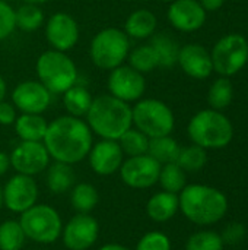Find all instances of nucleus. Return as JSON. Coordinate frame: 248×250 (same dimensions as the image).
<instances>
[{
	"label": "nucleus",
	"mask_w": 248,
	"mask_h": 250,
	"mask_svg": "<svg viewBox=\"0 0 248 250\" xmlns=\"http://www.w3.org/2000/svg\"><path fill=\"white\" fill-rule=\"evenodd\" d=\"M3 207V189H1V186H0V208Z\"/></svg>",
	"instance_id": "a18cd8bd"
},
{
	"label": "nucleus",
	"mask_w": 248,
	"mask_h": 250,
	"mask_svg": "<svg viewBox=\"0 0 248 250\" xmlns=\"http://www.w3.org/2000/svg\"><path fill=\"white\" fill-rule=\"evenodd\" d=\"M38 81L51 92L61 95L69 88L77 83V67L67 53L57 50H45L39 54L35 63Z\"/></svg>",
	"instance_id": "39448f33"
},
{
	"label": "nucleus",
	"mask_w": 248,
	"mask_h": 250,
	"mask_svg": "<svg viewBox=\"0 0 248 250\" xmlns=\"http://www.w3.org/2000/svg\"><path fill=\"white\" fill-rule=\"evenodd\" d=\"M47 188L54 193H66L75 185V171L70 164L54 161L47 167Z\"/></svg>",
	"instance_id": "b1692460"
},
{
	"label": "nucleus",
	"mask_w": 248,
	"mask_h": 250,
	"mask_svg": "<svg viewBox=\"0 0 248 250\" xmlns=\"http://www.w3.org/2000/svg\"><path fill=\"white\" fill-rule=\"evenodd\" d=\"M127 62H129V66H132L134 70L140 72L142 75L151 73L152 70L159 67L158 56L149 42L137 45L133 50H130L127 56Z\"/></svg>",
	"instance_id": "cd10ccee"
},
{
	"label": "nucleus",
	"mask_w": 248,
	"mask_h": 250,
	"mask_svg": "<svg viewBox=\"0 0 248 250\" xmlns=\"http://www.w3.org/2000/svg\"><path fill=\"white\" fill-rule=\"evenodd\" d=\"M213 72L229 78L244 69L248 62V41L241 34H228L218 40L210 51Z\"/></svg>",
	"instance_id": "1a4fd4ad"
},
{
	"label": "nucleus",
	"mask_w": 248,
	"mask_h": 250,
	"mask_svg": "<svg viewBox=\"0 0 248 250\" xmlns=\"http://www.w3.org/2000/svg\"><path fill=\"white\" fill-rule=\"evenodd\" d=\"M99 196L95 186L91 183L75 185L70 193V202L77 214H89L98 205Z\"/></svg>",
	"instance_id": "c85d7f7f"
},
{
	"label": "nucleus",
	"mask_w": 248,
	"mask_h": 250,
	"mask_svg": "<svg viewBox=\"0 0 248 250\" xmlns=\"http://www.w3.org/2000/svg\"><path fill=\"white\" fill-rule=\"evenodd\" d=\"M133 127L139 129L149 139L168 136L175 126V117L168 104L156 98H140L132 105Z\"/></svg>",
	"instance_id": "0eeeda50"
},
{
	"label": "nucleus",
	"mask_w": 248,
	"mask_h": 250,
	"mask_svg": "<svg viewBox=\"0 0 248 250\" xmlns=\"http://www.w3.org/2000/svg\"><path fill=\"white\" fill-rule=\"evenodd\" d=\"M16 29L15 9L9 1H0V41L9 38Z\"/></svg>",
	"instance_id": "e433bc0d"
},
{
	"label": "nucleus",
	"mask_w": 248,
	"mask_h": 250,
	"mask_svg": "<svg viewBox=\"0 0 248 250\" xmlns=\"http://www.w3.org/2000/svg\"><path fill=\"white\" fill-rule=\"evenodd\" d=\"M232 98H234V86L229 78L222 76L210 85L208 94V103L210 108L221 111L232 103Z\"/></svg>",
	"instance_id": "c756f323"
},
{
	"label": "nucleus",
	"mask_w": 248,
	"mask_h": 250,
	"mask_svg": "<svg viewBox=\"0 0 248 250\" xmlns=\"http://www.w3.org/2000/svg\"><path fill=\"white\" fill-rule=\"evenodd\" d=\"M134 250H171V242L167 234L161 231H151L137 242Z\"/></svg>",
	"instance_id": "c9c22d12"
},
{
	"label": "nucleus",
	"mask_w": 248,
	"mask_h": 250,
	"mask_svg": "<svg viewBox=\"0 0 248 250\" xmlns=\"http://www.w3.org/2000/svg\"><path fill=\"white\" fill-rule=\"evenodd\" d=\"M130 53V38L115 26L98 31L89 44V59L101 70H113L127 60Z\"/></svg>",
	"instance_id": "423d86ee"
},
{
	"label": "nucleus",
	"mask_w": 248,
	"mask_h": 250,
	"mask_svg": "<svg viewBox=\"0 0 248 250\" xmlns=\"http://www.w3.org/2000/svg\"><path fill=\"white\" fill-rule=\"evenodd\" d=\"M61 97H63V105L67 114L73 117H79V119H83L88 114L89 107L94 100L89 89L80 83H76L72 88H69L66 92L61 94Z\"/></svg>",
	"instance_id": "5701e85b"
},
{
	"label": "nucleus",
	"mask_w": 248,
	"mask_h": 250,
	"mask_svg": "<svg viewBox=\"0 0 248 250\" xmlns=\"http://www.w3.org/2000/svg\"><path fill=\"white\" fill-rule=\"evenodd\" d=\"M15 22L18 29L23 32H34L44 26L45 15L39 4L23 1V4L15 9Z\"/></svg>",
	"instance_id": "a878e982"
},
{
	"label": "nucleus",
	"mask_w": 248,
	"mask_h": 250,
	"mask_svg": "<svg viewBox=\"0 0 248 250\" xmlns=\"http://www.w3.org/2000/svg\"><path fill=\"white\" fill-rule=\"evenodd\" d=\"M10 166L16 173L31 176L42 173L50 166V155L42 142L20 141L9 155Z\"/></svg>",
	"instance_id": "ddd939ff"
},
{
	"label": "nucleus",
	"mask_w": 248,
	"mask_h": 250,
	"mask_svg": "<svg viewBox=\"0 0 248 250\" xmlns=\"http://www.w3.org/2000/svg\"><path fill=\"white\" fill-rule=\"evenodd\" d=\"M92 171L98 176H111L117 173L124 161V154L117 141L101 139L95 142L88 154Z\"/></svg>",
	"instance_id": "a211bd4d"
},
{
	"label": "nucleus",
	"mask_w": 248,
	"mask_h": 250,
	"mask_svg": "<svg viewBox=\"0 0 248 250\" xmlns=\"http://www.w3.org/2000/svg\"><path fill=\"white\" fill-rule=\"evenodd\" d=\"M180 209L178 195L170 192H158L152 195L146 204V214L155 223H167L175 217Z\"/></svg>",
	"instance_id": "412c9836"
},
{
	"label": "nucleus",
	"mask_w": 248,
	"mask_h": 250,
	"mask_svg": "<svg viewBox=\"0 0 248 250\" xmlns=\"http://www.w3.org/2000/svg\"><path fill=\"white\" fill-rule=\"evenodd\" d=\"M38 199V186L34 177L16 173L3 188V205L16 214L32 208Z\"/></svg>",
	"instance_id": "4468645a"
},
{
	"label": "nucleus",
	"mask_w": 248,
	"mask_h": 250,
	"mask_svg": "<svg viewBox=\"0 0 248 250\" xmlns=\"http://www.w3.org/2000/svg\"><path fill=\"white\" fill-rule=\"evenodd\" d=\"M0 1H10V0H0Z\"/></svg>",
	"instance_id": "de8ad7c7"
},
{
	"label": "nucleus",
	"mask_w": 248,
	"mask_h": 250,
	"mask_svg": "<svg viewBox=\"0 0 248 250\" xmlns=\"http://www.w3.org/2000/svg\"><path fill=\"white\" fill-rule=\"evenodd\" d=\"M158 28V19L149 9L133 10L124 22L123 31L130 40H149Z\"/></svg>",
	"instance_id": "aec40b11"
},
{
	"label": "nucleus",
	"mask_w": 248,
	"mask_h": 250,
	"mask_svg": "<svg viewBox=\"0 0 248 250\" xmlns=\"http://www.w3.org/2000/svg\"><path fill=\"white\" fill-rule=\"evenodd\" d=\"M180 149L181 146L178 145V142L174 138H171V135H168V136L149 139L148 154L153 160H156L161 166H164V164L175 163L178 158Z\"/></svg>",
	"instance_id": "bb28decb"
},
{
	"label": "nucleus",
	"mask_w": 248,
	"mask_h": 250,
	"mask_svg": "<svg viewBox=\"0 0 248 250\" xmlns=\"http://www.w3.org/2000/svg\"><path fill=\"white\" fill-rule=\"evenodd\" d=\"M99 250H130L129 248L123 246V245H117V243H108L104 245L102 248H99Z\"/></svg>",
	"instance_id": "37998d69"
},
{
	"label": "nucleus",
	"mask_w": 248,
	"mask_h": 250,
	"mask_svg": "<svg viewBox=\"0 0 248 250\" xmlns=\"http://www.w3.org/2000/svg\"><path fill=\"white\" fill-rule=\"evenodd\" d=\"M13 126L20 141L42 142L48 127V122L42 117V114L20 113V116L16 117Z\"/></svg>",
	"instance_id": "4be33fe9"
},
{
	"label": "nucleus",
	"mask_w": 248,
	"mask_h": 250,
	"mask_svg": "<svg viewBox=\"0 0 248 250\" xmlns=\"http://www.w3.org/2000/svg\"><path fill=\"white\" fill-rule=\"evenodd\" d=\"M183 215L197 226H212L221 221L228 211L227 196L210 186L189 185L178 196Z\"/></svg>",
	"instance_id": "7ed1b4c3"
},
{
	"label": "nucleus",
	"mask_w": 248,
	"mask_h": 250,
	"mask_svg": "<svg viewBox=\"0 0 248 250\" xmlns=\"http://www.w3.org/2000/svg\"><path fill=\"white\" fill-rule=\"evenodd\" d=\"M42 144L50 158L73 166L88 157L94 133L83 119L64 114L48 123Z\"/></svg>",
	"instance_id": "f257e3e1"
},
{
	"label": "nucleus",
	"mask_w": 248,
	"mask_h": 250,
	"mask_svg": "<svg viewBox=\"0 0 248 250\" xmlns=\"http://www.w3.org/2000/svg\"><path fill=\"white\" fill-rule=\"evenodd\" d=\"M186 250H224V240L215 231H197L189 237Z\"/></svg>",
	"instance_id": "f704fd0d"
},
{
	"label": "nucleus",
	"mask_w": 248,
	"mask_h": 250,
	"mask_svg": "<svg viewBox=\"0 0 248 250\" xmlns=\"http://www.w3.org/2000/svg\"><path fill=\"white\" fill-rule=\"evenodd\" d=\"M6 94H7V83H6L4 78L0 75V103H1V101H4Z\"/></svg>",
	"instance_id": "79ce46f5"
},
{
	"label": "nucleus",
	"mask_w": 248,
	"mask_h": 250,
	"mask_svg": "<svg viewBox=\"0 0 248 250\" xmlns=\"http://www.w3.org/2000/svg\"><path fill=\"white\" fill-rule=\"evenodd\" d=\"M25 233L19 221H4L0 224V250H20L25 245Z\"/></svg>",
	"instance_id": "72a5a7b5"
},
{
	"label": "nucleus",
	"mask_w": 248,
	"mask_h": 250,
	"mask_svg": "<svg viewBox=\"0 0 248 250\" xmlns=\"http://www.w3.org/2000/svg\"><path fill=\"white\" fill-rule=\"evenodd\" d=\"M199 3L206 12H215L222 7L225 0H199Z\"/></svg>",
	"instance_id": "ea45409f"
},
{
	"label": "nucleus",
	"mask_w": 248,
	"mask_h": 250,
	"mask_svg": "<svg viewBox=\"0 0 248 250\" xmlns=\"http://www.w3.org/2000/svg\"><path fill=\"white\" fill-rule=\"evenodd\" d=\"M85 117L92 133L101 139L118 141L133 126L132 105L110 94L95 97Z\"/></svg>",
	"instance_id": "f03ea898"
},
{
	"label": "nucleus",
	"mask_w": 248,
	"mask_h": 250,
	"mask_svg": "<svg viewBox=\"0 0 248 250\" xmlns=\"http://www.w3.org/2000/svg\"><path fill=\"white\" fill-rule=\"evenodd\" d=\"M44 32L50 47L63 53L75 48L80 37L77 21L67 12H56L45 19Z\"/></svg>",
	"instance_id": "9b49d317"
},
{
	"label": "nucleus",
	"mask_w": 248,
	"mask_h": 250,
	"mask_svg": "<svg viewBox=\"0 0 248 250\" xmlns=\"http://www.w3.org/2000/svg\"><path fill=\"white\" fill-rule=\"evenodd\" d=\"M161 167L149 154H143L124 160L118 171L126 186L132 189H148L158 183Z\"/></svg>",
	"instance_id": "f8f14e48"
},
{
	"label": "nucleus",
	"mask_w": 248,
	"mask_h": 250,
	"mask_svg": "<svg viewBox=\"0 0 248 250\" xmlns=\"http://www.w3.org/2000/svg\"><path fill=\"white\" fill-rule=\"evenodd\" d=\"M99 224L89 214H76L63 227V243L69 250L91 249L98 240Z\"/></svg>",
	"instance_id": "dca6fc26"
},
{
	"label": "nucleus",
	"mask_w": 248,
	"mask_h": 250,
	"mask_svg": "<svg viewBox=\"0 0 248 250\" xmlns=\"http://www.w3.org/2000/svg\"><path fill=\"white\" fill-rule=\"evenodd\" d=\"M189 138L194 145L208 149H221L229 145L234 138L231 120L221 111L206 108L196 113L187 126Z\"/></svg>",
	"instance_id": "20e7f679"
},
{
	"label": "nucleus",
	"mask_w": 248,
	"mask_h": 250,
	"mask_svg": "<svg viewBox=\"0 0 248 250\" xmlns=\"http://www.w3.org/2000/svg\"><path fill=\"white\" fill-rule=\"evenodd\" d=\"M224 240V245H238L240 242L244 240L246 237V227L240 223H232L229 226H227L224 234L221 236Z\"/></svg>",
	"instance_id": "4c0bfd02"
},
{
	"label": "nucleus",
	"mask_w": 248,
	"mask_h": 250,
	"mask_svg": "<svg viewBox=\"0 0 248 250\" xmlns=\"http://www.w3.org/2000/svg\"><path fill=\"white\" fill-rule=\"evenodd\" d=\"M177 64L193 79H206L213 72L210 53L203 45L196 42L180 47Z\"/></svg>",
	"instance_id": "6ab92c4d"
},
{
	"label": "nucleus",
	"mask_w": 248,
	"mask_h": 250,
	"mask_svg": "<svg viewBox=\"0 0 248 250\" xmlns=\"http://www.w3.org/2000/svg\"><path fill=\"white\" fill-rule=\"evenodd\" d=\"M19 224L25 237L39 245L57 242L63 231V223L58 212L53 207L44 204H35L32 208L22 212Z\"/></svg>",
	"instance_id": "6e6552de"
},
{
	"label": "nucleus",
	"mask_w": 248,
	"mask_h": 250,
	"mask_svg": "<svg viewBox=\"0 0 248 250\" xmlns=\"http://www.w3.org/2000/svg\"><path fill=\"white\" fill-rule=\"evenodd\" d=\"M10 97L16 110L29 114H42L51 103V92L38 79L19 82Z\"/></svg>",
	"instance_id": "2eb2a0df"
},
{
	"label": "nucleus",
	"mask_w": 248,
	"mask_h": 250,
	"mask_svg": "<svg viewBox=\"0 0 248 250\" xmlns=\"http://www.w3.org/2000/svg\"><path fill=\"white\" fill-rule=\"evenodd\" d=\"M186 173L200 171L208 163V152L199 145H189L180 149L178 158L175 161Z\"/></svg>",
	"instance_id": "473e14b6"
},
{
	"label": "nucleus",
	"mask_w": 248,
	"mask_h": 250,
	"mask_svg": "<svg viewBox=\"0 0 248 250\" xmlns=\"http://www.w3.org/2000/svg\"><path fill=\"white\" fill-rule=\"evenodd\" d=\"M206 13L199 0H174L170 3L167 18L177 31L194 32L205 25Z\"/></svg>",
	"instance_id": "f3484780"
},
{
	"label": "nucleus",
	"mask_w": 248,
	"mask_h": 250,
	"mask_svg": "<svg viewBox=\"0 0 248 250\" xmlns=\"http://www.w3.org/2000/svg\"><path fill=\"white\" fill-rule=\"evenodd\" d=\"M9 167H10V158H9V155L0 151V177L7 173Z\"/></svg>",
	"instance_id": "a19ab883"
},
{
	"label": "nucleus",
	"mask_w": 248,
	"mask_h": 250,
	"mask_svg": "<svg viewBox=\"0 0 248 250\" xmlns=\"http://www.w3.org/2000/svg\"><path fill=\"white\" fill-rule=\"evenodd\" d=\"M149 40H151L149 44L153 47L158 56L159 67H172L177 64L180 45L170 34H165V32L153 34Z\"/></svg>",
	"instance_id": "393cba45"
},
{
	"label": "nucleus",
	"mask_w": 248,
	"mask_h": 250,
	"mask_svg": "<svg viewBox=\"0 0 248 250\" xmlns=\"http://www.w3.org/2000/svg\"><path fill=\"white\" fill-rule=\"evenodd\" d=\"M16 108L12 103L1 101L0 103V125L1 126H12L16 120Z\"/></svg>",
	"instance_id": "58836bf2"
},
{
	"label": "nucleus",
	"mask_w": 248,
	"mask_h": 250,
	"mask_svg": "<svg viewBox=\"0 0 248 250\" xmlns=\"http://www.w3.org/2000/svg\"><path fill=\"white\" fill-rule=\"evenodd\" d=\"M117 142H118L123 154L127 157H137V155L148 154L149 138L133 126L129 130H126Z\"/></svg>",
	"instance_id": "7c9ffc66"
},
{
	"label": "nucleus",
	"mask_w": 248,
	"mask_h": 250,
	"mask_svg": "<svg viewBox=\"0 0 248 250\" xmlns=\"http://www.w3.org/2000/svg\"><path fill=\"white\" fill-rule=\"evenodd\" d=\"M158 1H162V3H172L174 0H158Z\"/></svg>",
	"instance_id": "49530a36"
},
{
	"label": "nucleus",
	"mask_w": 248,
	"mask_h": 250,
	"mask_svg": "<svg viewBox=\"0 0 248 250\" xmlns=\"http://www.w3.org/2000/svg\"><path fill=\"white\" fill-rule=\"evenodd\" d=\"M107 88L110 95L130 104L143 98L146 91V79L145 75L134 70L132 66L121 64L110 70Z\"/></svg>",
	"instance_id": "9d476101"
},
{
	"label": "nucleus",
	"mask_w": 248,
	"mask_h": 250,
	"mask_svg": "<svg viewBox=\"0 0 248 250\" xmlns=\"http://www.w3.org/2000/svg\"><path fill=\"white\" fill-rule=\"evenodd\" d=\"M25 3H34V4H44V3H48V1H53V0H23Z\"/></svg>",
	"instance_id": "c03bdc74"
},
{
	"label": "nucleus",
	"mask_w": 248,
	"mask_h": 250,
	"mask_svg": "<svg viewBox=\"0 0 248 250\" xmlns=\"http://www.w3.org/2000/svg\"><path fill=\"white\" fill-rule=\"evenodd\" d=\"M186 171L177 164V163H170L164 164L159 171V179L158 183L165 192L170 193H180L187 185H186Z\"/></svg>",
	"instance_id": "2f4dec72"
}]
</instances>
